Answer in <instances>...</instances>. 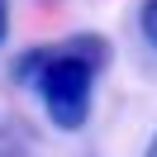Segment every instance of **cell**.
<instances>
[{"mask_svg":"<svg viewBox=\"0 0 157 157\" xmlns=\"http://www.w3.org/2000/svg\"><path fill=\"white\" fill-rule=\"evenodd\" d=\"M109 62L105 38H67V43H48L19 57V81H33V90L43 95L48 119L62 133H76L90 119V86L95 71Z\"/></svg>","mask_w":157,"mask_h":157,"instance_id":"obj_1","label":"cell"},{"mask_svg":"<svg viewBox=\"0 0 157 157\" xmlns=\"http://www.w3.org/2000/svg\"><path fill=\"white\" fill-rule=\"evenodd\" d=\"M143 157H157V133H152V143H147V152Z\"/></svg>","mask_w":157,"mask_h":157,"instance_id":"obj_4","label":"cell"},{"mask_svg":"<svg viewBox=\"0 0 157 157\" xmlns=\"http://www.w3.org/2000/svg\"><path fill=\"white\" fill-rule=\"evenodd\" d=\"M48 5H57V0H48Z\"/></svg>","mask_w":157,"mask_h":157,"instance_id":"obj_5","label":"cell"},{"mask_svg":"<svg viewBox=\"0 0 157 157\" xmlns=\"http://www.w3.org/2000/svg\"><path fill=\"white\" fill-rule=\"evenodd\" d=\"M138 19H143V38L157 48V0H143V14Z\"/></svg>","mask_w":157,"mask_h":157,"instance_id":"obj_2","label":"cell"},{"mask_svg":"<svg viewBox=\"0 0 157 157\" xmlns=\"http://www.w3.org/2000/svg\"><path fill=\"white\" fill-rule=\"evenodd\" d=\"M5 33H10V5L0 0V43H5Z\"/></svg>","mask_w":157,"mask_h":157,"instance_id":"obj_3","label":"cell"}]
</instances>
